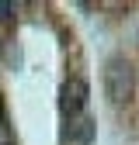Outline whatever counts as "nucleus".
Segmentation results:
<instances>
[{"label": "nucleus", "instance_id": "nucleus-1", "mask_svg": "<svg viewBox=\"0 0 139 145\" xmlns=\"http://www.w3.org/2000/svg\"><path fill=\"white\" fill-rule=\"evenodd\" d=\"M104 93L111 104H129L136 93V69L125 56H111L104 62Z\"/></svg>", "mask_w": 139, "mask_h": 145}, {"label": "nucleus", "instance_id": "nucleus-2", "mask_svg": "<svg viewBox=\"0 0 139 145\" xmlns=\"http://www.w3.org/2000/svg\"><path fill=\"white\" fill-rule=\"evenodd\" d=\"M87 97H91V86H87L80 76H70V80L63 83V90H59V107H63L66 121L87 111Z\"/></svg>", "mask_w": 139, "mask_h": 145}, {"label": "nucleus", "instance_id": "nucleus-3", "mask_svg": "<svg viewBox=\"0 0 139 145\" xmlns=\"http://www.w3.org/2000/svg\"><path fill=\"white\" fill-rule=\"evenodd\" d=\"M66 138L73 142V145H91L94 142V118L91 114H77V118H70V128H66Z\"/></svg>", "mask_w": 139, "mask_h": 145}, {"label": "nucleus", "instance_id": "nucleus-4", "mask_svg": "<svg viewBox=\"0 0 139 145\" xmlns=\"http://www.w3.org/2000/svg\"><path fill=\"white\" fill-rule=\"evenodd\" d=\"M0 145H14V138H11V124H7V118H4V104H0Z\"/></svg>", "mask_w": 139, "mask_h": 145}]
</instances>
